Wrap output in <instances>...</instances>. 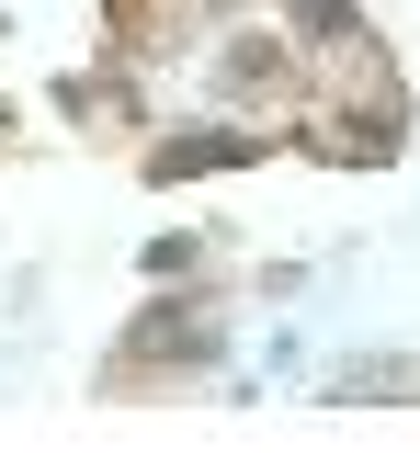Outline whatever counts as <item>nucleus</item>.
<instances>
[{
    "label": "nucleus",
    "mask_w": 420,
    "mask_h": 453,
    "mask_svg": "<svg viewBox=\"0 0 420 453\" xmlns=\"http://www.w3.org/2000/svg\"><path fill=\"white\" fill-rule=\"evenodd\" d=\"M228 363V306L205 295V283H182V295H148L125 340L103 351V396H159V386H205Z\"/></svg>",
    "instance_id": "f257e3e1"
},
{
    "label": "nucleus",
    "mask_w": 420,
    "mask_h": 453,
    "mask_svg": "<svg viewBox=\"0 0 420 453\" xmlns=\"http://www.w3.org/2000/svg\"><path fill=\"white\" fill-rule=\"evenodd\" d=\"M284 148L273 125H239V113H193V125H148L136 136V181H216V170H261Z\"/></svg>",
    "instance_id": "f03ea898"
},
{
    "label": "nucleus",
    "mask_w": 420,
    "mask_h": 453,
    "mask_svg": "<svg viewBox=\"0 0 420 453\" xmlns=\"http://www.w3.org/2000/svg\"><path fill=\"white\" fill-rule=\"evenodd\" d=\"M46 103H58V125H68V136H148V125H159V91H148V68H136V57H114V46L91 57V68H68Z\"/></svg>",
    "instance_id": "7ed1b4c3"
},
{
    "label": "nucleus",
    "mask_w": 420,
    "mask_h": 453,
    "mask_svg": "<svg viewBox=\"0 0 420 453\" xmlns=\"http://www.w3.org/2000/svg\"><path fill=\"white\" fill-rule=\"evenodd\" d=\"M330 408H420V351H353L330 363Z\"/></svg>",
    "instance_id": "20e7f679"
},
{
    "label": "nucleus",
    "mask_w": 420,
    "mask_h": 453,
    "mask_svg": "<svg viewBox=\"0 0 420 453\" xmlns=\"http://www.w3.org/2000/svg\"><path fill=\"white\" fill-rule=\"evenodd\" d=\"M216 273V226H182V238H148V283H205Z\"/></svg>",
    "instance_id": "39448f33"
}]
</instances>
